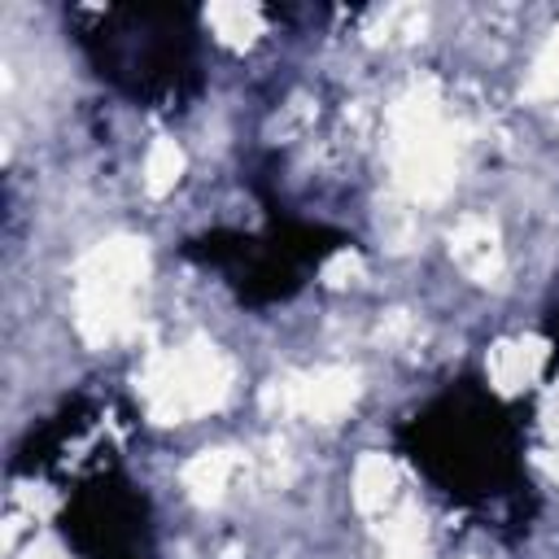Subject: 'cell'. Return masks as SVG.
Instances as JSON below:
<instances>
[{
  "instance_id": "obj_16",
  "label": "cell",
  "mask_w": 559,
  "mask_h": 559,
  "mask_svg": "<svg viewBox=\"0 0 559 559\" xmlns=\"http://www.w3.org/2000/svg\"><path fill=\"white\" fill-rule=\"evenodd\" d=\"M546 419H550V432L559 437V393L550 397V406H546Z\"/></svg>"
},
{
  "instance_id": "obj_5",
  "label": "cell",
  "mask_w": 559,
  "mask_h": 559,
  "mask_svg": "<svg viewBox=\"0 0 559 559\" xmlns=\"http://www.w3.org/2000/svg\"><path fill=\"white\" fill-rule=\"evenodd\" d=\"M450 258L480 288H502V280H507L502 236H498L493 218H485V214H463L454 223V231H450Z\"/></svg>"
},
{
  "instance_id": "obj_1",
  "label": "cell",
  "mask_w": 559,
  "mask_h": 559,
  "mask_svg": "<svg viewBox=\"0 0 559 559\" xmlns=\"http://www.w3.org/2000/svg\"><path fill=\"white\" fill-rule=\"evenodd\" d=\"M389 162L393 188L411 205H437L459 179V127L441 109L432 79L411 83L389 109Z\"/></svg>"
},
{
  "instance_id": "obj_6",
  "label": "cell",
  "mask_w": 559,
  "mask_h": 559,
  "mask_svg": "<svg viewBox=\"0 0 559 559\" xmlns=\"http://www.w3.org/2000/svg\"><path fill=\"white\" fill-rule=\"evenodd\" d=\"M546 358H550V345H546L542 336H507V341L489 345L485 371H489V384L511 397V393L528 389V384L542 376Z\"/></svg>"
},
{
  "instance_id": "obj_14",
  "label": "cell",
  "mask_w": 559,
  "mask_h": 559,
  "mask_svg": "<svg viewBox=\"0 0 559 559\" xmlns=\"http://www.w3.org/2000/svg\"><path fill=\"white\" fill-rule=\"evenodd\" d=\"M384 559H424V542H393L384 546Z\"/></svg>"
},
{
  "instance_id": "obj_9",
  "label": "cell",
  "mask_w": 559,
  "mask_h": 559,
  "mask_svg": "<svg viewBox=\"0 0 559 559\" xmlns=\"http://www.w3.org/2000/svg\"><path fill=\"white\" fill-rule=\"evenodd\" d=\"M205 26L227 48H253L258 35L266 31V17L253 0H218V4L205 9Z\"/></svg>"
},
{
  "instance_id": "obj_12",
  "label": "cell",
  "mask_w": 559,
  "mask_h": 559,
  "mask_svg": "<svg viewBox=\"0 0 559 559\" xmlns=\"http://www.w3.org/2000/svg\"><path fill=\"white\" fill-rule=\"evenodd\" d=\"M524 100H559V26L546 35L542 52L533 57V70L524 79Z\"/></svg>"
},
{
  "instance_id": "obj_10",
  "label": "cell",
  "mask_w": 559,
  "mask_h": 559,
  "mask_svg": "<svg viewBox=\"0 0 559 559\" xmlns=\"http://www.w3.org/2000/svg\"><path fill=\"white\" fill-rule=\"evenodd\" d=\"M428 31V9L424 4H389L371 13L367 39L371 44H415Z\"/></svg>"
},
{
  "instance_id": "obj_15",
  "label": "cell",
  "mask_w": 559,
  "mask_h": 559,
  "mask_svg": "<svg viewBox=\"0 0 559 559\" xmlns=\"http://www.w3.org/2000/svg\"><path fill=\"white\" fill-rule=\"evenodd\" d=\"M537 463H542V467H546V472H550V476L559 480V459H555L550 450H542V454H537Z\"/></svg>"
},
{
  "instance_id": "obj_11",
  "label": "cell",
  "mask_w": 559,
  "mask_h": 559,
  "mask_svg": "<svg viewBox=\"0 0 559 559\" xmlns=\"http://www.w3.org/2000/svg\"><path fill=\"white\" fill-rule=\"evenodd\" d=\"M183 166H188L183 148H179L170 135H157V140L148 144V153H144V192H148V197L175 192V183L183 179Z\"/></svg>"
},
{
  "instance_id": "obj_13",
  "label": "cell",
  "mask_w": 559,
  "mask_h": 559,
  "mask_svg": "<svg viewBox=\"0 0 559 559\" xmlns=\"http://www.w3.org/2000/svg\"><path fill=\"white\" fill-rule=\"evenodd\" d=\"M323 284L328 288H354L362 275H367V262H362V253L358 249H336L328 262H323Z\"/></svg>"
},
{
  "instance_id": "obj_2",
  "label": "cell",
  "mask_w": 559,
  "mask_h": 559,
  "mask_svg": "<svg viewBox=\"0 0 559 559\" xmlns=\"http://www.w3.org/2000/svg\"><path fill=\"white\" fill-rule=\"evenodd\" d=\"M144 275L148 245L140 236H109L74 262V328L92 349L135 332V293Z\"/></svg>"
},
{
  "instance_id": "obj_4",
  "label": "cell",
  "mask_w": 559,
  "mask_h": 559,
  "mask_svg": "<svg viewBox=\"0 0 559 559\" xmlns=\"http://www.w3.org/2000/svg\"><path fill=\"white\" fill-rule=\"evenodd\" d=\"M362 393V376L354 367H319V371H288L262 384V411L271 415H306L314 424H336Z\"/></svg>"
},
{
  "instance_id": "obj_7",
  "label": "cell",
  "mask_w": 559,
  "mask_h": 559,
  "mask_svg": "<svg viewBox=\"0 0 559 559\" xmlns=\"http://www.w3.org/2000/svg\"><path fill=\"white\" fill-rule=\"evenodd\" d=\"M240 467H245V454L240 450L214 445V450L192 454L179 476H183V489H188V498L197 507H214V502H223V493H227V485H231V476Z\"/></svg>"
},
{
  "instance_id": "obj_8",
  "label": "cell",
  "mask_w": 559,
  "mask_h": 559,
  "mask_svg": "<svg viewBox=\"0 0 559 559\" xmlns=\"http://www.w3.org/2000/svg\"><path fill=\"white\" fill-rule=\"evenodd\" d=\"M393 498H397V463L380 450H367L354 463V507L362 515H384Z\"/></svg>"
},
{
  "instance_id": "obj_3",
  "label": "cell",
  "mask_w": 559,
  "mask_h": 559,
  "mask_svg": "<svg viewBox=\"0 0 559 559\" xmlns=\"http://www.w3.org/2000/svg\"><path fill=\"white\" fill-rule=\"evenodd\" d=\"M231 384H236V362L214 341L157 349L135 371V393L153 424L201 419L231 397Z\"/></svg>"
}]
</instances>
